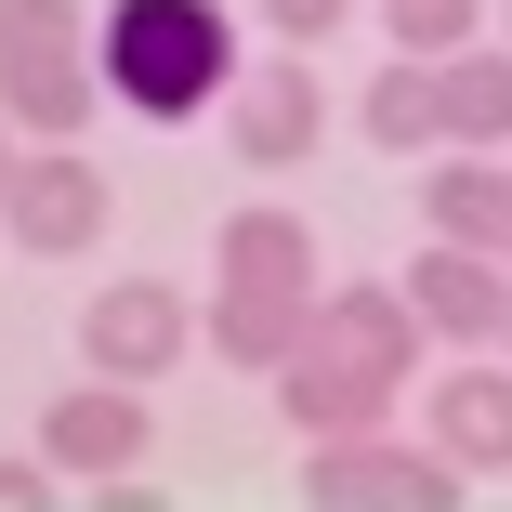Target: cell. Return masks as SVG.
<instances>
[{"label":"cell","mask_w":512,"mask_h":512,"mask_svg":"<svg viewBox=\"0 0 512 512\" xmlns=\"http://www.w3.org/2000/svg\"><path fill=\"white\" fill-rule=\"evenodd\" d=\"M92 79H106L119 119L184 132V119H211L250 79V40H237L224 0H106V14H92Z\"/></svg>","instance_id":"cell-1"},{"label":"cell","mask_w":512,"mask_h":512,"mask_svg":"<svg viewBox=\"0 0 512 512\" xmlns=\"http://www.w3.org/2000/svg\"><path fill=\"white\" fill-rule=\"evenodd\" d=\"M106 79H92V0H0V119L27 145H79Z\"/></svg>","instance_id":"cell-2"},{"label":"cell","mask_w":512,"mask_h":512,"mask_svg":"<svg viewBox=\"0 0 512 512\" xmlns=\"http://www.w3.org/2000/svg\"><path fill=\"white\" fill-rule=\"evenodd\" d=\"M421 342H434V329H421V302H407V276H394V289L355 276V289L316 302V329H302L289 368H302V381H355L368 407H394L407 381H421ZM289 368H276V381H289Z\"/></svg>","instance_id":"cell-3"},{"label":"cell","mask_w":512,"mask_h":512,"mask_svg":"<svg viewBox=\"0 0 512 512\" xmlns=\"http://www.w3.org/2000/svg\"><path fill=\"white\" fill-rule=\"evenodd\" d=\"M302 499H316V512H473V473H460L447 447H407V434L381 421V434L302 447Z\"/></svg>","instance_id":"cell-4"},{"label":"cell","mask_w":512,"mask_h":512,"mask_svg":"<svg viewBox=\"0 0 512 512\" xmlns=\"http://www.w3.org/2000/svg\"><path fill=\"white\" fill-rule=\"evenodd\" d=\"M184 355H197V316H184L171 276H119V289L79 302V368L92 381H171Z\"/></svg>","instance_id":"cell-5"},{"label":"cell","mask_w":512,"mask_h":512,"mask_svg":"<svg viewBox=\"0 0 512 512\" xmlns=\"http://www.w3.org/2000/svg\"><path fill=\"white\" fill-rule=\"evenodd\" d=\"M106 211H119V184L92 171L79 145H27L14 197H0V224H14V250H27V263H79L92 237H106Z\"/></svg>","instance_id":"cell-6"},{"label":"cell","mask_w":512,"mask_h":512,"mask_svg":"<svg viewBox=\"0 0 512 512\" xmlns=\"http://www.w3.org/2000/svg\"><path fill=\"white\" fill-rule=\"evenodd\" d=\"M145 447H158V407H145V381H79V394H53V407H40V460H53L66 486L145 473Z\"/></svg>","instance_id":"cell-7"},{"label":"cell","mask_w":512,"mask_h":512,"mask_svg":"<svg viewBox=\"0 0 512 512\" xmlns=\"http://www.w3.org/2000/svg\"><path fill=\"white\" fill-rule=\"evenodd\" d=\"M316 132H329V79L302 66V53H263V66L224 92V145H237L250 171H302Z\"/></svg>","instance_id":"cell-8"},{"label":"cell","mask_w":512,"mask_h":512,"mask_svg":"<svg viewBox=\"0 0 512 512\" xmlns=\"http://www.w3.org/2000/svg\"><path fill=\"white\" fill-rule=\"evenodd\" d=\"M407 302H421V329H434V342H460V355H499V329H512V250L421 237V263H407Z\"/></svg>","instance_id":"cell-9"},{"label":"cell","mask_w":512,"mask_h":512,"mask_svg":"<svg viewBox=\"0 0 512 512\" xmlns=\"http://www.w3.org/2000/svg\"><path fill=\"white\" fill-rule=\"evenodd\" d=\"M211 276H224V289H289V302H316V289H329V250H316L302 211H224Z\"/></svg>","instance_id":"cell-10"},{"label":"cell","mask_w":512,"mask_h":512,"mask_svg":"<svg viewBox=\"0 0 512 512\" xmlns=\"http://www.w3.org/2000/svg\"><path fill=\"white\" fill-rule=\"evenodd\" d=\"M434 447L460 473H512V355H460L434 381Z\"/></svg>","instance_id":"cell-11"},{"label":"cell","mask_w":512,"mask_h":512,"mask_svg":"<svg viewBox=\"0 0 512 512\" xmlns=\"http://www.w3.org/2000/svg\"><path fill=\"white\" fill-rule=\"evenodd\" d=\"M421 224L460 237V250H512V171H499V145H434Z\"/></svg>","instance_id":"cell-12"},{"label":"cell","mask_w":512,"mask_h":512,"mask_svg":"<svg viewBox=\"0 0 512 512\" xmlns=\"http://www.w3.org/2000/svg\"><path fill=\"white\" fill-rule=\"evenodd\" d=\"M329 302V289H316ZM316 302H289V289H224L211 316H197V342H211L224 368H250V381H276L289 355H302V329H316Z\"/></svg>","instance_id":"cell-13"},{"label":"cell","mask_w":512,"mask_h":512,"mask_svg":"<svg viewBox=\"0 0 512 512\" xmlns=\"http://www.w3.org/2000/svg\"><path fill=\"white\" fill-rule=\"evenodd\" d=\"M355 132H368L381 158H434V145H447V92H434V66L394 53V66L355 92Z\"/></svg>","instance_id":"cell-14"},{"label":"cell","mask_w":512,"mask_h":512,"mask_svg":"<svg viewBox=\"0 0 512 512\" xmlns=\"http://www.w3.org/2000/svg\"><path fill=\"white\" fill-rule=\"evenodd\" d=\"M434 92H447V145H512V40L447 53V66H434Z\"/></svg>","instance_id":"cell-15"},{"label":"cell","mask_w":512,"mask_h":512,"mask_svg":"<svg viewBox=\"0 0 512 512\" xmlns=\"http://www.w3.org/2000/svg\"><path fill=\"white\" fill-rule=\"evenodd\" d=\"M381 14H394V53H421V66L486 40V0H381Z\"/></svg>","instance_id":"cell-16"},{"label":"cell","mask_w":512,"mask_h":512,"mask_svg":"<svg viewBox=\"0 0 512 512\" xmlns=\"http://www.w3.org/2000/svg\"><path fill=\"white\" fill-rule=\"evenodd\" d=\"M263 27H276V53H329L355 27V0H263Z\"/></svg>","instance_id":"cell-17"},{"label":"cell","mask_w":512,"mask_h":512,"mask_svg":"<svg viewBox=\"0 0 512 512\" xmlns=\"http://www.w3.org/2000/svg\"><path fill=\"white\" fill-rule=\"evenodd\" d=\"M53 486H66V473H53L40 447H27V460H14V447H0V512H66Z\"/></svg>","instance_id":"cell-18"},{"label":"cell","mask_w":512,"mask_h":512,"mask_svg":"<svg viewBox=\"0 0 512 512\" xmlns=\"http://www.w3.org/2000/svg\"><path fill=\"white\" fill-rule=\"evenodd\" d=\"M79 512H171V499H158V486H145V473H106V486H92V499H79Z\"/></svg>","instance_id":"cell-19"},{"label":"cell","mask_w":512,"mask_h":512,"mask_svg":"<svg viewBox=\"0 0 512 512\" xmlns=\"http://www.w3.org/2000/svg\"><path fill=\"white\" fill-rule=\"evenodd\" d=\"M14 171H27V132H14V119H0V197H14Z\"/></svg>","instance_id":"cell-20"},{"label":"cell","mask_w":512,"mask_h":512,"mask_svg":"<svg viewBox=\"0 0 512 512\" xmlns=\"http://www.w3.org/2000/svg\"><path fill=\"white\" fill-rule=\"evenodd\" d=\"M499 40H512V0H499Z\"/></svg>","instance_id":"cell-21"},{"label":"cell","mask_w":512,"mask_h":512,"mask_svg":"<svg viewBox=\"0 0 512 512\" xmlns=\"http://www.w3.org/2000/svg\"><path fill=\"white\" fill-rule=\"evenodd\" d=\"M499 355H512V329H499Z\"/></svg>","instance_id":"cell-22"}]
</instances>
